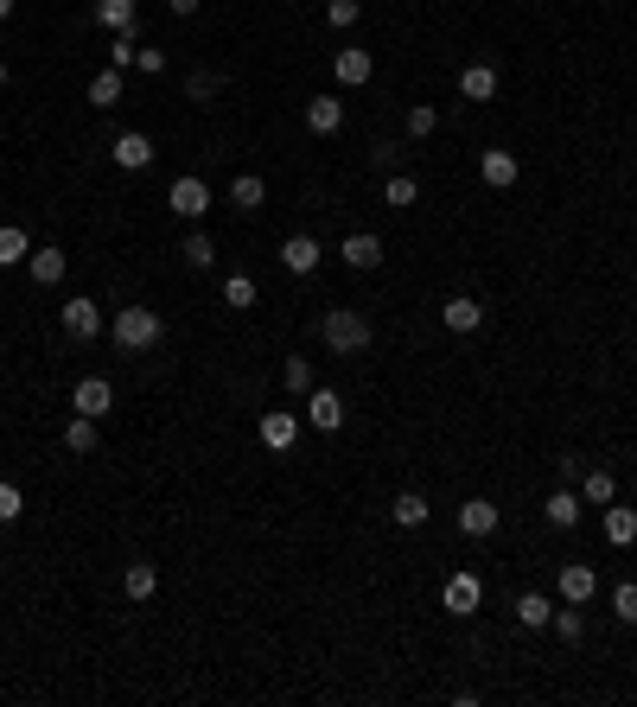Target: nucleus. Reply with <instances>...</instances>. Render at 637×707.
I'll use <instances>...</instances> for the list:
<instances>
[{"label":"nucleus","mask_w":637,"mask_h":707,"mask_svg":"<svg viewBox=\"0 0 637 707\" xmlns=\"http://www.w3.org/2000/svg\"><path fill=\"white\" fill-rule=\"evenodd\" d=\"M542 516H548L555 529H574V523H580V491H567V485H561V491L542 504Z\"/></svg>","instance_id":"21"},{"label":"nucleus","mask_w":637,"mask_h":707,"mask_svg":"<svg viewBox=\"0 0 637 707\" xmlns=\"http://www.w3.org/2000/svg\"><path fill=\"white\" fill-rule=\"evenodd\" d=\"M20 510H26L20 485H7V478H0V523H20Z\"/></svg>","instance_id":"39"},{"label":"nucleus","mask_w":637,"mask_h":707,"mask_svg":"<svg viewBox=\"0 0 637 707\" xmlns=\"http://www.w3.org/2000/svg\"><path fill=\"white\" fill-rule=\"evenodd\" d=\"M71 408H77V415H90V421H102L115 408V383H109V376H83V383L71 389Z\"/></svg>","instance_id":"5"},{"label":"nucleus","mask_w":637,"mask_h":707,"mask_svg":"<svg viewBox=\"0 0 637 707\" xmlns=\"http://www.w3.org/2000/svg\"><path fill=\"white\" fill-rule=\"evenodd\" d=\"M262 198H268V185L255 179V172H243V179L230 185V204H236V211H262Z\"/></svg>","instance_id":"28"},{"label":"nucleus","mask_w":637,"mask_h":707,"mask_svg":"<svg viewBox=\"0 0 637 707\" xmlns=\"http://www.w3.org/2000/svg\"><path fill=\"white\" fill-rule=\"evenodd\" d=\"M64 453H96V421H90V415H71V421H64Z\"/></svg>","instance_id":"26"},{"label":"nucleus","mask_w":637,"mask_h":707,"mask_svg":"<svg viewBox=\"0 0 637 707\" xmlns=\"http://www.w3.org/2000/svg\"><path fill=\"white\" fill-rule=\"evenodd\" d=\"M90 102H96V109H115V102H122V71H115V64L90 77Z\"/></svg>","instance_id":"27"},{"label":"nucleus","mask_w":637,"mask_h":707,"mask_svg":"<svg viewBox=\"0 0 637 707\" xmlns=\"http://www.w3.org/2000/svg\"><path fill=\"white\" fill-rule=\"evenodd\" d=\"M281 383L294 389V395H306V389H313V364H306V357H287V364H281Z\"/></svg>","instance_id":"35"},{"label":"nucleus","mask_w":637,"mask_h":707,"mask_svg":"<svg viewBox=\"0 0 637 707\" xmlns=\"http://www.w3.org/2000/svg\"><path fill=\"white\" fill-rule=\"evenodd\" d=\"M122 586H128V599H153V586H160V567H153V561H128Z\"/></svg>","instance_id":"25"},{"label":"nucleus","mask_w":637,"mask_h":707,"mask_svg":"<svg viewBox=\"0 0 637 707\" xmlns=\"http://www.w3.org/2000/svg\"><path fill=\"white\" fill-rule=\"evenodd\" d=\"M166 7H172V13H179V20H192V13L204 7V0H166Z\"/></svg>","instance_id":"44"},{"label":"nucleus","mask_w":637,"mask_h":707,"mask_svg":"<svg viewBox=\"0 0 637 707\" xmlns=\"http://www.w3.org/2000/svg\"><path fill=\"white\" fill-rule=\"evenodd\" d=\"M223 90V77L217 71H192V83H185V96H192V102H211Z\"/></svg>","instance_id":"38"},{"label":"nucleus","mask_w":637,"mask_h":707,"mask_svg":"<svg viewBox=\"0 0 637 707\" xmlns=\"http://www.w3.org/2000/svg\"><path fill=\"white\" fill-rule=\"evenodd\" d=\"M440 606L453 612V618H472L478 606H485V580H478V574H453V580L440 586Z\"/></svg>","instance_id":"3"},{"label":"nucleus","mask_w":637,"mask_h":707,"mask_svg":"<svg viewBox=\"0 0 637 707\" xmlns=\"http://www.w3.org/2000/svg\"><path fill=\"white\" fill-rule=\"evenodd\" d=\"M497 523H504V510H497L491 497H466V504H459V536L485 542V536H497Z\"/></svg>","instance_id":"4"},{"label":"nucleus","mask_w":637,"mask_h":707,"mask_svg":"<svg viewBox=\"0 0 637 707\" xmlns=\"http://www.w3.org/2000/svg\"><path fill=\"white\" fill-rule=\"evenodd\" d=\"M179 255H185L192 268H217V243H211L204 230H192V236H185V243H179Z\"/></svg>","instance_id":"30"},{"label":"nucleus","mask_w":637,"mask_h":707,"mask_svg":"<svg viewBox=\"0 0 637 707\" xmlns=\"http://www.w3.org/2000/svg\"><path fill=\"white\" fill-rule=\"evenodd\" d=\"M13 20V0H0V26H7Z\"/></svg>","instance_id":"45"},{"label":"nucleus","mask_w":637,"mask_h":707,"mask_svg":"<svg viewBox=\"0 0 637 707\" xmlns=\"http://www.w3.org/2000/svg\"><path fill=\"white\" fill-rule=\"evenodd\" d=\"M440 319H446V332L466 338V332H478V325H485V306H478L472 293H459V300H446V306H440Z\"/></svg>","instance_id":"12"},{"label":"nucleus","mask_w":637,"mask_h":707,"mask_svg":"<svg viewBox=\"0 0 637 707\" xmlns=\"http://www.w3.org/2000/svg\"><path fill=\"white\" fill-rule=\"evenodd\" d=\"M166 204H172L185 223H198L204 211H211V185H204V179H179V185L166 192Z\"/></svg>","instance_id":"8"},{"label":"nucleus","mask_w":637,"mask_h":707,"mask_svg":"<svg viewBox=\"0 0 637 707\" xmlns=\"http://www.w3.org/2000/svg\"><path fill=\"white\" fill-rule=\"evenodd\" d=\"M96 26L102 32H134V0H96Z\"/></svg>","instance_id":"22"},{"label":"nucleus","mask_w":637,"mask_h":707,"mask_svg":"<svg viewBox=\"0 0 637 707\" xmlns=\"http://www.w3.org/2000/svg\"><path fill=\"white\" fill-rule=\"evenodd\" d=\"M26 255H32V236L20 230V223H0V268L26 262Z\"/></svg>","instance_id":"24"},{"label":"nucleus","mask_w":637,"mask_h":707,"mask_svg":"<svg viewBox=\"0 0 637 707\" xmlns=\"http://www.w3.org/2000/svg\"><path fill=\"white\" fill-rule=\"evenodd\" d=\"M395 160H402V147H395V141H376V153H370V166H395Z\"/></svg>","instance_id":"43"},{"label":"nucleus","mask_w":637,"mask_h":707,"mask_svg":"<svg viewBox=\"0 0 637 707\" xmlns=\"http://www.w3.org/2000/svg\"><path fill=\"white\" fill-rule=\"evenodd\" d=\"M478 172H485V185H497V192L523 179V166H516V153H504V147H491L485 160H478Z\"/></svg>","instance_id":"15"},{"label":"nucleus","mask_w":637,"mask_h":707,"mask_svg":"<svg viewBox=\"0 0 637 707\" xmlns=\"http://www.w3.org/2000/svg\"><path fill=\"white\" fill-rule=\"evenodd\" d=\"M96 332H102V306H96V300H83V293H77V300H64V338L90 344Z\"/></svg>","instance_id":"7"},{"label":"nucleus","mask_w":637,"mask_h":707,"mask_svg":"<svg viewBox=\"0 0 637 707\" xmlns=\"http://www.w3.org/2000/svg\"><path fill=\"white\" fill-rule=\"evenodd\" d=\"M306 421H313L319 434H338L344 427V395L338 389H306Z\"/></svg>","instance_id":"6"},{"label":"nucleus","mask_w":637,"mask_h":707,"mask_svg":"<svg viewBox=\"0 0 637 707\" xmlns=\"http://www.w3.org/2000/svg\"><path fill=\"white\" fill-rule=\"evenodd\" d=\"M306 128H313V134H338L344 128V102L338 96H313V102H306Z\"/></svg>","instance_id":"16"},{"label":"nucleus","mask_w":637,"mask_h":707,"mask_svg":"<svg viewBox=\"0 0 637 707\" xmlns=\"http://www.w3.org/2000/svg\"><path fill=\"white\" fill-rule=\"evenodd\" d=\"M370 71H376V64H370V51H357V45H344L338 58H332V77L344 83V90H364Z\"/></svg>","instance_id":"10"},{"label":"nucleus","mask_w":637,"mask_h":707,"mask_svg":"<svg viewBox=\"0 0 637 707\" xmlns=\"http://www.w3.org/2000/svg\"><path fill=\"white\" fill-rule=\"evenodd\" d=\"M223 306H230V313H249V306H255V281H249V274H230V281H223Z\"/></svg>","instance_id":"31"},{"label":"nucleus","mask_w":637,"mask_h":707,"mask_svg":"<svg viewBox=\"0 0 637 707\" xmlns=\"http://www.w3.org/2000/svg\"><path fill=\"white\" fill-rule=\"evenodd\" d=\"M115 166H122V172H147L153 166V141H147V134H115Z\"/></svg>","instance_id":"14"},{"label":"nucleus","mask_w":637,"mask_h":707,"mask_svg":"<svg viewBox=\"0 0 637 707\" xmlns=\"http://www.w3.org/2000/svg\"><path fill=\"white\" fill-rule=\"evenodd\" d=\"M160 338H166V325L153 306H115V344L122 351H153Z\"/></svg>","instance_id":"2"},{"label":"nucleus","mask_w":637,"mask_h":707,"mask_svg":"<svg viewBox=\"0 0 637 707\" xmlns=\"http://www.w3.org/2000/svg\"><path fill=\"white\" fill-rule=\"evenodd\" d=\"M26 274H32L39 287H58V281H64V249H32V255H26Z\"/></svg>","instance_id":"19"},{"label":"nucleus","mask_w":637,"mask_h":707,"mask_svg":"<svg viewBox=\"0 0 637 707\" xmlns=\"http://www.w3.org/2000/svg\"><path fill=\"white\" fill-rule=\"evenodd\" d=\"M294 440H300V421L287 415V408H268V415H262V446H268V453H287Z\"/></svg>","instance_id":"11"},{"label":"nucleus","mask_w":637,"mask_h":707,"mask_svg":"<svg viewBox=\"0 0 637 707\" xmlns=\"http://www.w3.org/2000/svg\"><path fill=\"white\" fill-rule=\"evenodd\" d=\"M415 198H421V179H408V172H395V179L383 185V204H395V211H408Z\"/></svg>","instance_id":"32"},{"label":"nucleus","mask_w":637,"mask_h":707,"mask_svg":"<svg viewBox=\"0 0 637 707\" xmlns=\"http://www.w3.org/2000/svg\"><path fill=\"white\" fill-rule=\"evenodd\" d=\"M134 64H141L147 77H160V71H166V51H134Z\"/></svg>","instance_id":"42"},{"label":"nucleus","mask_w":637,"mask_h":707,"mask_svg":"<svg viewBox=\"0 0 637 707\" xmlns=\"http://www.w3.org/2000/svg\"><path fill=\"white\" fill-rule=\"evenodd\" d=\"M319 338H325L332 357H357V351H370V319L357 313V306H332V313L319 319Z\"/></svg>","instance_id":"1"},{"label":"nucleus","mask_w":637,"mask_h":707,"mask_svg":"<svg viewBox=\"0 0 637 707\" xmlns=\"http://www.w3.org/2000/svg\"><path fill=\"white\" fill-rule=\"evenodd\" d=\"M434 128H440V109H427V102H415V109H408V134H415V141H427Z\"/></svg>","instance_id":"36"},{"label":"nucleus","mask_w":637,"mask_h":707,"mask_svg":"<svg viewBox=\"0 0 637 707\" xmlns=\"http://www.w3.org/2000/svg\"><path fill=\"white\" fill-rule=\"evenodd\" d=\"M344 262H351V268H376V262H383V236H370V230H357V236H344Z\"/></svg>","instance_id":"17"},{"label":"nucleus","mask_w":637,"mask_h":707,"mask_svg":"<svg viewBox=\"0 0 637 707\" xmlns=\"http://www.w3.org/2000/svg\"><path fill=\"white\" fill-rule=\"evenodd\" d=\"M555 586H561L567 606H587V599L599 593V580H593V567H587V561H567L561 574H555Z\"/></svg>","instance_id":"9"},{"label":"nucleus","mask_w":637,"mask_h":707,"mask_svg":"<svg viewBox=\"0 0 637 707\" xmlns=\"http://www.w3.org/2000/svg\"><path fill=\"white\" fill-rule=\"evenodd\" d=\"M580 504H612V472H587V478H580Z\"/></svg>","instance_id":"33"},{"label":"nucleus","mask_w":637,"mask_h":707,"mask_svg":"<svg viewBox=\"0 0 637 707\" xmlns=\"http://www.w3.org/2000/svg\"><path fill=\"white\" fill-rule=\"evenodd\" d=\"M0 83H7V64H0Z\"/></svg>","instance_id":"46"},{"label":"nucleus","mask_w":637,"mask_h":707,"mask_svg":"<svg viewBox=\"0 0 637 707\" xmlns=\"http://www.w3.org/2000/svg\"><path fill=\"white\" fill-rule=\"evenodd\" d=\"M281 268L287 274H313L319 268V236H287V243H281Z\"/></svg>","instance_id":"13"},{"label":"nucleus","mask_w":637,"mask_h":707,"mask_svg":"<svg viewBox=\"0 0 637 707\" xmlns=\"http://www.w3.org/2000/svg\"><path fill=\"white\" fill-rule=\"evenodd\" d=\"M459 96H466V102H491L497 96V71H491V64H466V71H459Z\"/></svg>","instance_id":"18"},{"label":"nucleus","mask_w":637,"mask_h":707,"mask_svg":"<svg viewBox=\"0 0 637 707\" xmlns=\"http://www.w3.org/2000/svg\"><path fill=\"white\" fill-rule=\"evenodd\" d=\"M516 618H523V631H542L548 618H555V606H548L542 593H523V599H516Z\"/></svg>","instance_id":"29"},{"label":"nucleus","mask_w":637,"mask_h":707,"mask_svg":"<svg viewBox=\"0 0 637 707\" xmlns=\"http://www.w3.org/2000/svg\"><path fill=\"white\" fill-rule=\"evenodd\" d=\"M606 542H612V548H631V542H637V510L606 504Z\"/></svg>","instance_id":"20"},{"label":"nucleus","mask_w":637,"mask_h":707,"mask_svg":"<svg viewBox=\"0 0 637 707\" xmlns=\"http://www.w3.org/2000/svg\"><path fill=\"white\" fill-rule=\"evenodd\" d=\"M389 516H395V529H421V523H427V497H421V491H402V497L389 504Z\"/></svg>","instance_id":"23"},{"label":"nucleus","mask_w":637,"mask_h":707,"mask_svg":"<svg viewBox=\"0 0 637 707\" xmlns=\"http://www.w3.org/2000/svg\"><path fill=\"white\" fill-rule=\"evenodd\" d=\"M548 625H555V637H567V644H580V637H587V618H580V606L555 612V618H548Z\"/></svg>","instance_id":"34"},{"label":"nucleus","mask_w":637,"mask_h":707,"mask_svg":"<svg viewBox=\"0 0 637 707\" xmlns=\"http://www.w3.org/2000/svg\"><path fill=\"white\" fill-rule=\"evenodd\" d=\"M134 51H141V45H134V32H115V45H109V64H115V71H128V64H134Z\"/></svg>","instance_id":"40"},{"label":"nucleus","mask_w":637,"mask_h":707,"mask_svg":"<svg viewBox=\"0 0 637 707\" xmlns=\"http://www.w3.org/2000/svg\"><path fill=\"white\" fill-rule=\"evenodd\" d=\"M612 612H618V625H637V580H625L612 593Z\"/></svg>","instance_id":"37"},{"label":"nucleus","mask_w":637,"mask_h":707,"mask_svg":"<svg viewBox=\"0 0 637 707\" xmlns=\"http://www.w3.org/2000/svg\"><path fill=\"white\" fill-rule=\"evenodd\" d=\"M357 13H364L357 0H332V7H325V20H332V26L344 32V26H357Z\"/></svg>","instance_id":"41"}]
</instances>
